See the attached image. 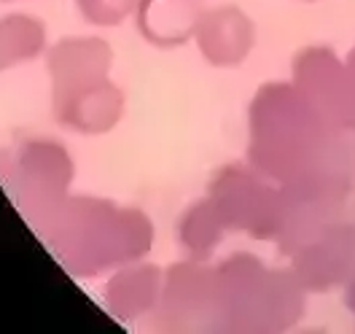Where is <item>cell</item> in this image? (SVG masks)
I'll return each mask as SVG.
<instances>
[{"label":"cell","instance_id":"obj_1","mask_svg":"<svg viewBox=\"0 0 355 334\" xmlns=\"http://www.w3.org/2000/svg\"><path fill=\"white\" fill-rule=\"evenodd\" d=\"M78 3H81V0H78ZM132 3L135 0H84L89 14H100L97 22H111L108 14H116V19H119V14H121V11H130Z\"/></svg>","mask_w":355,"mask_h":334}]
</instances>
